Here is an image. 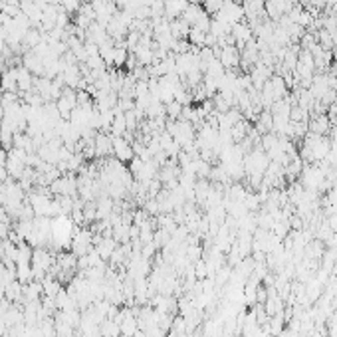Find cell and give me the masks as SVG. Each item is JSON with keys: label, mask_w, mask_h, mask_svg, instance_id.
I'll return each mask as SVG.
<instances>
[{"label": "cell", "mask_w": 337, "mask_h": 337, "mask_svg": "<svg viewBox=\"0 0 337 337\" xmlns=\"http://www.w3.org/2000/svg\"><path fill=\"white\" fill-rule=\"evenodd\" d=\"M111 141H113V157L121 163H131L135 157L133 145L125 137H113L111 135Z\"/></svg>", "instance_id": "1"}, {"label": "cell", "mask_w": 337, "mask_h": 337, "mask_svg": "<svg viewBox=\"0 0 337 337\" xmlns=\"http://www.w3.org/2000/svg\"><path fill=\"white\" fill-rule=\"evenodd\" d=\"M218 60L226 71L240 67V50L236 46H222L218 48Z\"/></svg>", "instance_id": "2"}, {"label": "cell", "mask_w": 337, "mask_h": 337, "mask_svg": "<svg viewBox=\"0 0 337 337\" xmlns=\"http://www.w3.org/2000/svg\"><path fill=\"white\" fill-rule=\"evenodd\" d=\"M94 145H96V157H100V159L113 157V141H111L109 133L100 131L96 135V139H94Z\"/></svg>", "instance_id": "3"}, {"label": "cell", "mask_w": 337, "mask_h": 337, "mask_svg": "<svg viewBox=\"0 0 337 337\" xmlns=\"http://www.w3.org/2000/svg\"><path fill=\"white\" fill-rule=\"evenodd\" d=\"M307 127H309V131H311V133L325 137V135L331 131V119H329V115H327V113L313 115V117H309Z\"/></svg>", "instance_id": "4"}, {"label": "cell", "mask_w": 337, "mask_h": 337, "mask_svg": "<svg viewBox=\"0 0 337 337\" xmlns=\"http://www.w3.org/2000/svg\"><path fill=\"white\" fill-rule=\"evenodd\" d=\"M42 286H44V296H50V298H56L58 292L62 290V288H60V282L54 280V276H50V274L42 280Z\"/></svg>", "instance_id": "5"}, {"label": "cell", "mask_w": 337, "mask_h": 337, "mask_svg": "<svg viewBox=\"0 0 337 337\" xmlns=\"http://www.w3.org/2000/svg\"><path fill=\"white\" fill-rule=\"evenodd\" d=\"M60 6L66 10L69 16H73V14H77V10L81 8V0H62Z\"/></svg>", "instance_id": "6"}, {"label": "cell", "mask_w": 337, "mask_h": 337, "mask_svg": "<svg viewBox=\"0 0 337 337\" xmlns=\"http://www.w3.org/2000/svg\"><path fill=\"white\" fill-rule=\"evenodd\" d=\"M6 161H8V151L0 147V167H6Z\"/></svg>", "instance_id": "7"}, {"label": "cell", "mask_w": 337, "mask_h": 337, "mask_svg": "<svg viewBox=\"0 0 337 337\" xmlns=\"http://www.w3.org/2000/svg\"><path fill=\"white\" fill-rule=\"evenodd\" d=\"M187 2H189V4H201L202 0H187Z\"/></svg>", "instance_id": "8"}]
</instances>
